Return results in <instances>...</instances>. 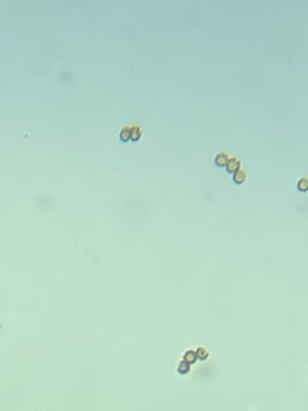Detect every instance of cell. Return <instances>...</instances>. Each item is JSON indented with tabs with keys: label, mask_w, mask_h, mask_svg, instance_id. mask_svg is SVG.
I'll return each instance as SVG.
<instances>
[{
	"label": "cell",
	"mask_w": 308,
	"mask_h": 411,
	"mask_svg": "<svg viewBox=\"0 0 308 411\" xmlns=\"http://www.w3.org/2000/svg\"><path fill=\"white\" fill-rule=\"evenodd\" d=\"M225 169L229 174H235L236 171H238L241 169V160L236 157H230L226 165H225Z\"/></svg>",
	"instance_id": "cell-1"
},
{
	"label": "cell",
	"mask_w": 308,
	"mask_h": 411,
	"mask_svg": "<svg viewBox=\"0 0 308 411\" xmlns=\"http://www.w3.org/2000/svg\"><path fill=\"white\" fill-rule=\"evenodd\" d=\"M142 136V128L139 124H135L133 127H130V140L133 142H136L141 139Z\"/></svg>",
	"instance_id": "cell-2"
},
{
	"label": "cell",
	"mask_w": 308,
	"mask_h": 411,
	"mask_svg": "<svg viewBox=\"0 0 308 411\" xmlns=\"http://www.w3.org/2000/svg\"><path fill=\"white\" fill-rule=\"evenodd\" d=\"M229 158H230V157H229V154L226 153V152H218L217 155H215V158H214V163H215L217 166L221 168V166H225V165H226Z\"/></svg>",
	"instance_id": "cell-3"
},
{
	"label": "cell",
	"mask_w": 308,
	"mask_h": 411,
	"mask_svg": "<svg viewBox=\"0 0 308 411\" xmlns=\"http://www.w3.org/2000/svg\"><path fill=\"white\" fill-rule=\"evenodd\" d=\"M246 180H247V171H246V170L240 169L238 171H236V172L234 174V181H235V183L242 185V183H244Z\"/></svg>",
	"instance_id": "cell-4"
},
{
	"label": "cell",
	"mask_w": 308,
	"mask_h": 411,
	"mask_svg": "<svg viewBox=\"0 0 308 411\" xmlns=\"http://www.w3.org/2000/svg\"><path fill=\"white\" fill-rule=\"evenodd\" d=\"M119 138L122 142H128L130 140V127H124L119 133Z\"/></svg>",
	"instance_id": "cell-5"
},
{
	"label": "cell",
	"mask_w": 308,
	"mask_h": 411,
	"mask_svg": "<svg viewBox=\"0 0 308 411\" xmlns=\"http://www.w3.org/2000/svg\"><path fill=\"white\" fill-rule=\"evenodd\" d=\"M308 189V181L306 177H302L297 182V191L300 192H307Z\"/></svg>",
	"instance_id": "cell-6"
}]
</instances>
